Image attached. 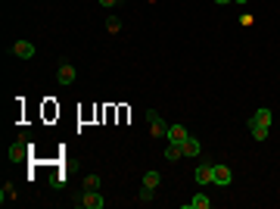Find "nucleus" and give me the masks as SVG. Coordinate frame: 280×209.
<instances>
[{
	"mask_svg": "<svg viewBox=\"0 0 280 209\" xmlns=\"http://www.w3.org/2000/svg\"><path fill=\"white\" fill-rule=\"evenodd\" d=\"M146 122H149V134L153 137H165L168 134V125L162 122V115L156 109H146Z\"/></svg>",
	"mask_w": 280,
	"mask_h": 209,
	"instance_id": "1",
	"label": "nucleus"
},
{
	"mask_svg": "<svg viewBox=\"0 0 280 209\" xmlns=\"http://www.w3.org/2000/svg\"><path fill=\"white\" fill-rule=\"evenodd\" d=\"M78 206H84V209H103V206H106V197H103L100 191H84V194H81V200H78Z\"/></svg>",
	"mask_w": 280,
	"mask_h": 209,
	"instance_id": "2",
	"label": "nucleus"
},
{
	"mask_svg": "<svg viewBox=\"0 0 280 209\" xmlns=\"http://www.w3.org/2000/svg\"><path fill=\"white\" fill-rule=\"evenodd\" d=\"M25 153H28V141L22 137V141L9 144V153H6V159H9V162H22V159H25Z\"/></svg>",
	"mask_w": 280,
	"mask_h": 209,
	"instance_id": "3",
	"label": "nucleus"
},
{
	"mask_svg": "<svg viewBox=\"0 0 280 209\" xmlns=\"http://www.w3.org/2000/svg\"><path fill=\"white\" fill-rule=\"evenodd\" d=\"M13 53L19 56V60H31V56L38 53V50H34V44H31V41H16V44H13Z\"/></svg>",
	"mask_w": 280,
	"mask_h": 209,
	"instance_id": "4",
	"label": "nucleus"
},
{
	"mask_svg": "<svg viewBox=\"0 0 280 209\" xmlns=\"http://www.w3.org/2000/svg\"><path fill=\"white\" fill-rule=\"evenodd\" d=\"M212 175H215V166H212V162H203V166L193 172L196 184H209V181H212Z\"/></svg>",
	"mask_w": 280,
	"mask_h": 209,
	"instance_id": "5",
	"label": "nucleus"
},
{
	"mask_svg": "<svg viewBox=\"0 0 280 209\" xmlns=\"http://www.w3.org/2000/svg\"><path fill=\"white\" fill-rule=\"evenodd\" d=\"M165 137H168V144H184L190 134H187L184 125H168V134H165Z\"/></svg>",
	"mask_w": 280,
	"mask_h": 209,
	"instance_id": "6",
	"label": "nucleus"
},
{
	"mask_svg": "<svg viewBox=\"0 0 280 209\" xmlns=\"http://www.w3.org/2000/svg\"><path fill=\"white\" fill-rule=\"evenodd\" d=\"M56 81H60V85H72V81H75V66L72 63H63L60 72H56Z\"/></svg>",
	"mask_w": 280,
	"mask_h": 209,
	"instance_id": "7",
	"label": "nucleus"
},
{
	"mask_svg": "<svg viewBox=\"0 0 280 209\" xmlns=\"http://www.w3.org/2000/svg\"><path fill=\"white\" fill-rule=\"evenodd\" d=\"M230 178H233V175H230V169H227V166H215V175H212V181H215V184L227 188V184H230Z\"/></svg>",
	"mask_w": 280,
	"mask_h": 209,
	"instance_id": "8",
	"label": "nucleus"
},
{
	"mask_svg": "<svg viewBox=\"0 0 280 209\" xmlns=\"http://www.w3.org/2000/svg\"><path fill=\"white\" fill-rule=\"evenodd\" d=\"M249 125H262V128H268V125H271V109H255Z\"/></svg>",
	"mask_w": 280,
	"mask_h": 209,
	"instance_id": "9",
	"label": "nucleus"
},
{
	"mask_svg": "<svg viewBox=\"0 0 280 209\" xmlns=\"http://www.w3.org/2000/svg\"><path fill=\"white\" fill-rule=\"evenodd\" d=\"M209 206H212V200H209V197H206V194H196V197H193V200H190V203H187V209H209Z\"/></svg>",
	"mask_w": 280,
	"mask_h": 209,
	"instance_id": "10",
	"label": "nucleus"
},
{
	"mask_svg": "<svg viewBox=\"0 0 280 209\" xmlns=\"http://www.w3.org/2000/svg\"><path fill=\"white\" fill-rule=\"evenodd\" d=\"M181 150H184V156H196L200 153V141H196V137H187V141L181 144Z\"/></svg>",
	"mask_w": 280,
	"mask_h": 209,
	"instance_id": "11",
	"label": "nucleus"
},
{
	"mask_svg": "<svg viewBox=\"0 0 280 209\" xmlns=\"http://www.w3.org/2000/svg\"><path fill=\"white\" fill-rule=\"evenodd\" d=\"M159 184H162V175H159V172H146V175H143V188H149V191H156Z\"/></svg>",
	"mask_w": 280,
	"mask_h": 209,
	"instance_id": "12",
	"label": "nucleus"
},
{
	"mask_svg": "<svg viewBox=\"0 0 280 209\" xmlns=\"http://www.w3.org/2000/svg\"><path fill=\"white\" fill-rule=\"evenodd\" d=\"M16 200V188H13V184H3V188H0V203H13Z\"/></svg>",
	"mask_w": 280,
	"mask_h": 209,
	"instance_id": "13",
	"label": "nucleus"
},
{
	"mask_svg": "<svg viewBox=\"0 0 280 209\" xmlns=\"http://www.w3.org/2000/svg\"><path fill=\"white\" fill-rule=\"evenodd\" d=\"M184 156V150H181V144H168V150H165V159L168 162H178Z\"/></svg>",
	"mask_w": 280,
	"mask_h": 209,
	"instance_id": "14",
	"label": "nucleus"
},
{
	"mask_svg": "<svg viewBox=\"0 0 280 209\" xmlns=\"http://www.w3.org/2000/svg\"><path fill=\"white\" fill-rule=\"evenodd\" d=\"M106 31H109V34H119V31H122V19H119V16H109V19H106Z\"/></svg>",
	"mask_w": 280,
	"mask_h": 209,
	"instance_id": "15",
	"label": "nucleus"
},
{
	"mask_svg": "<svg viewBox=\"0 0 280 209\" xmlns=\"http://www.w3.org/2000/svg\"><path fill=\"white\" fill-rule=\"evenodd\" d=\"M249 131L255 141H268V128H262V125H249Z\"/></svg>",
	"mask_w": 280,
	"mask_h": 209,
	"instance_id": "16",
	"label": "nucleus"
},
{
	"mask_svg": "<svg viewBox=\"0 0 280 209\" xmlns=\"http://www.w3.org/2000/svg\"><path fill=\"white\" fill-rule=\"evenodd\" d=\"M84 191H100V175H87L84 178Z\"/></svg>",
	"mask_w": 280,
	"mask_h": 209,
	"instance_id": "17",
	"label": "nucleus"
},
{
	"mask_svg": "<svg viewBox=\"0 0 280 209\" xmlns=\"http://www.w3.org/2000/svg\"><path fill=\"white\" fill-rule=\"evenodd\" d=\"M137 200H140V203H153V191H149V188H143V191L137 194Z\"/></svg>",
	"mask_w": 280,
	"mask_h": 209,
	"instance_id": "18",
	"label": "nucleus"
},
{
	"mask_svg": "<svg viewBox=\"0 0 280 209\" xmlns=\"http://www.w3.org/2000/svg\"><path fill=\"white\" fill-rule=\"evenodd\" d=\"M63 181H66V178L60 175V172H56V175H50V184H53V188H63Z\"/></svg>",
	"mask_w": 280,
	"mask_h": 209,
	"instance_id": "19",
	"label": "nucleus"
},
{
	"mask_svg": "<svg viewBox=\"0 0 280 209\" xmlns=\"http://www.w3.org/2000/svg\"><path fill=\"white\" fill-rule=\"evenodd\" d=\"M97 3H100V6H106V9H109V6H115V3H119V0H97Z\"/></svg>",
	"mask_w": 280,
	"mask_h": 209,
	"instance_id": "20",
	"label": "nucleus"
},
{
	"mask_svg": "<svg viewBox=\"0 0 280 209\" xmlns=\"http://www.w3.org/2000/svg\"><path fill=\"white\" fill-rule=\"evenodd\" d=\"M233 3H240V6H243V3H249V0H233Z\"/></svg>",
	"mask_w": 280,
	"mask_h": 209,
	"instance_id": "21",
	"label": "nucleus"
},
{
	"mask_svg": "<svg viewBox=\"0 0 280 209\" xmlns=\"http://www.w3.org/2000/svg\"><path fill=\"white\" fill-rule=\"evenodd\" d=\"M215 3H233V0H215Z\"/></svg>",
	"mask_w": 280,
	"mask_h": 209,
	"instance_id": "22",
	"label": "nucleus"
}]
</instances>
